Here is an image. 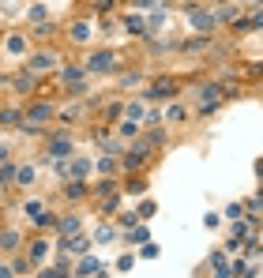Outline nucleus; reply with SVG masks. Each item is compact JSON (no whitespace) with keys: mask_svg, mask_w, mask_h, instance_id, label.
Masks as SVG:
<instances>
[{"mask_svg":"<svg viewBox=\"0 0 263 278\" xmlns=\"http://www.w3.org/2000/svg\"><path fill=\"white\" fill-rule=\"evenodd\" d=\"M181 94V83L177 79H154L151 90H143V102H169Z\"/></svg>","mask_w":263,"mask_h":278,"instance_id":"nucleus-1","label":"nucleus"},{"mask_svg":"<svg viewBox=\"0 0 263 278\" xmlns=\"http://www.w3.org/2000/svg\"><path fill=\"white\" fill-rule=\"evenodd\" d=\"M53 117H56V109H53L49 102H38V105H31V109L23 113V120H26V124H34V128H45Z\"/></svg>","mask_w":263,"mask_h":278,"instance_id":"nucleus-2","label":"nucleus"},{"mask_svg":"<svg viewBox=\"0 0 263 278\" xmlns=\"http://www.w3.org/2000/svg\"><path fill=\"white\" fill-rule=\"evenodd\" d=\"M188 23H192V30H196V34H214V30H218V19H214L211 12H199V8H192V12H188Z\"/></svg>","mask_w":263,"mask_h":278,"instance_id":"nucleus-3","label":"nucleus"},{"mask_svg":"<svg viewBox=\"0 0 263 278\" xmlns=\"http://www.w3.org/2000/svg\"><path fill=\"white\" fill-rule=\"evenodd\" d=\"M45 150H49V158H72L75 155V143H72V136H49V143H45Z\"/></svg>","mask_w":263,"mask_h":278,"instance_id":"nucleus-4","label":"nucleus"},{"mask_svg":"<svg viewBox=\"0 0 263 278\" xmlns=\"http://www.w3.org/2000/svg\"><path fill=\"white\" fill-rule=\"evenodd\" d=\"M86 72H116V53L113 49H102L86 60Z\"/></svg>","mask_w":263,"mask_h":278,"instance_id":"nucleus-5","label":"nucleus"},{"mask_svg":"<svg viewBox=\"0 0 263 278\" xmlns=\"http://www.w3.org/2000/svg\"><path fill=\"white\" fill-rule=\"evenodd\" d=\"M91 169H94V166H91V158L75 150L72 162H68V177H72V180H83V177H91Z\"/></svg>","mask_w":263,"mask_h":278,"instance_id":"nucleus-6","label":"nucleus"},{"mask_svg":"<svg viewBox=\"0 0 263 278\" xmlns=\"http://www.w3.org/2000/svg\"><path fill=\"white\" fill-rule=\"evenodd\" d=\"M56 60H61V56H56L53 49H42V53L31 56V64H26V68H31V72H45V68H56Z\"/></svg>","mask_w":263,"mask_h":278,"instance_id":"nucleus-7","label":"nucleus"},{"mask_svg":"<svg viewBox=\"0 0 263 278\" xmlns=\"http://www.w3.org/2000/svg\"><path fill=\"white\" fill-rule=\"evenodd\" d=\"M124 34H132V38H147V34H151V26H147V19H143V15H124Z\"/></svg>","mask_w":263,"mask_h":278,"instance_id":"nucleus-8","label":"nucleus"},{"mask_svg":"<svg viewBox=\"0 0 263 278\" xmlns=\"http://www.w3.org/2000/svg\"><path fill=\"white\" fill-rule=\"evenodd\" d=\"M143 117H147V102H143V98H132V102H124V120H135V124H143Z\"/></svg>","mask_w":263,"mask_h":278,"instance_id":"nucleus-9","label":"nucleus"},{"mask_svg":"<svg viewBox=\"0 0 263 278\" xmlns=\"http://www.w3.org/2000/svg\"><path fill=\"white\" fill-rule=\"evenodd\" d=\"M56 229H61V237H75V233H83V218L79 214H64L61 222H56Z\"/></svg>","mask_w":263,"mask_h":278,"instance_id":"nucleus-10","label":"nucleus"},{"mask_svg":"<svg viewBox=\"0 0 263 278\" xmlns=\"http://www.w3.org/2000/svg\"><path fill=\"white\" fill-rule=\"evenodd\" d=\"M184 117H188V109H184L181 102H169V105L162 109V120H165V124H184Z\"/></svg>","mask_w":263,"mask_h":278,"instance_id":"nucleus-11","label":"nucleus"},{"mask_svg":"<svg viewBox=\"0 0 263 278\" xmlns=\"http://www.w3.org/2000/svg\"><path fill=\"white\" fill-rule=\"evenodd\" d=\"M94 271H102V267H98V260H94L91 252H86V256H79V263H75V271H72V274H75V278H91Z\"/></svg>","mask_w":263,"mask_h":278,"instance_id":"nucleus-12","label":"nucleus"},{"mask_svg":"<svg viewBox=\"0 0 263 278\" xmlns=\"http://www.w3.org/2000/svg\"><path fill=\"white\" fill-rule=\"evenodd\" d=\"M207 267L214 271V278H233V274H229V260H226V252H214L211 260H207Z\"/></svg>","mask_w":263,"mask_h":278,"instance_id":"nucleus-13","label":"nucleus"},{"mask_svg":"<svg viewBox=\"0 0 263 278\" xmlns=\"http://www.w3.org/2000/svg\"><path fill=\"white\" fill-rule=\"evenodd\" d=\"M124 241H128V244H135V248H139V244H147V241H151V229H147V226H139V222H135V226L128 229V233H124Z\"/></svg>","mask_w":263,"mask_h":278,"instance_id":"nucleus-14","label":"nucleus"},{"mask_svg":"<svg viewBox=\"0 0 263 278\" xmlns=\"http://www.w3.org/2000/svg\"><path fill=\"white\" fill-rule=\"evenodd\" d=\"M91 23H79V19H75L72 26H68V38H72V42H91Z\"/></svg>","mask_w":263,"mask_h":278,"instance_id":"nucleus-15","label":"nucleus"},{"mask_svg":"<svg viewBox=\"0 0 263 278\" xmlns=\"http://www.w3.org/2000/svg\"><path fill=\"white\" fill-rule=\"evenodd\" d=\"M34 177H38V169H34V166H15V184H19V188H31V184H34Z\"/></svg>","mask_w":263,"mask_h":278,"instance_id":"nucleus-16","label":"nucleus"},{"mask_svg":"<svg viewBox=\"0 0 263 278\" xmlns=\"http://www.w3.org/2000/svg\"><path fill=\"white\" fill-rule=\"evenodd\" d=\"M116 237H121V233H116V226H98V229H94V241H91V244H113Z\"/></svg>","mask_w":263,"mask_h":278,"instance_id":"nucleus-17","label":"nucleus"},{"mask_svg":"<svg viewBox=\"0 0 263 278\" xmlns=\"http://www.w3.org/2000/svg\"><path fill=\"white\" fill-rule=\"evenodd\" d=\"M19 244H23V237H19L15 229H4V233H0V248H4V252H15Z\"/></svg>","mask_w":263,"mask_h":278,"instance_id":"nucleus-18","label":"nucleus"},{"mask_svg":"<svg viewBox=\"0 0 263 278\" xmlns=\"http://www.w3.org/2000/svg\"><path fill=\"white\" fill-rule=\"evenodd\" d=\"M139 128H143V124H135V120H116V132H121V139L139 136Z\"/></svg>","mask_w":263,"mask_h":278,"instance_id":"nucleus-19","label":"nucleus"},{"mask_svg":"<svg viewBox=\"0 0 263 278\" xmlns=\"http://www.w3.org/2000/svg\"><path fill=\"white\" fill-rule=\"evenodd\" d=\"M8 53L23 56V53H26V38H23V34H12V38H8Z\"/></svg>","mask_w":263,"mask_h":278,"instance_id":"nucleus-20","label":"nucleus"},{"mask_svg":"<svg viewBox=\"0 0 263 278\" xmlns=\"http://www.w3.org/2000/svg\"><path fill=\"white\" fill-rule=\"evenodd\" d=\"M45 256H49V244H45V241H34V244H31V263H42Z\"/></svg>","mask_w":263,"mask_h":278,"instance_id":"nucleus-21","label":"nucleus"},{"mask_svg":"<svg viewBox=\"0 0 263 278\" xmlns=\"http://www.w3.org/2000/svg\"><path fill=\"white\" fill-rule=\"evenodd\" d=\"M135 214H139L143 222H147V218H154V214H158V207H154V199H143V203L135 207Z\"/></svg>","mask_w":263,"mask_h":278,"instance_id":"nucleus-22","label":"nucleus"},{"mask_svg":"<svg viewBox=\"0 0 263 278\" xmlns=\"http://www.w3.org/2000/svg\"><path fill=\"white\" fill-rule=\"evenodd\" d=\"M0 124H8V128H12V124H23V113L19 109H0Z\"/></svg>","mask_w":263,"mask_h":278,"instance_id":"nucleus-23","label":"nucleus"},{"mask_svg":"<svg viewBox=\"0 0 263 278\" xmlns=\"http://www.w3.org/2000/svg\"><path fill=\"white\" fill-rule=\"evenodd\" d=\"M222 214H226L229 222H237V218H245V203H229L226 210H222Z\"/></svg>","mask_w":263,"mask_h":278,"instance_id":"nucleus-24","label":"nucleus"},{"mask_svg":"<svg viewBox=\"0 0 263 278\" xmlns=\"http://www.w3.org/2000/svg\"><path fill=\"white\" fill-rule=\"evenodd\" d=\"M94 166H98V173H113V169H116V162H113V155H102L98 162H94Z\"/></svg>","mask_w":263,"mask_h":278,"instance_id":"nucleus-25","label":"nucleus"},{"mask_svg":"<svg viewBox=\"0 0 263 278\" xmlns=\"http://www.w3.org/2000/svg\"><path fill=\"white\" fill-rule=\"evenodd\" d=\"M116 214H121V226H124V229H132L135 222H139V214H135V210H116Z\"/></svg>","mask_w":263,"mask_h":278,"instance_id":"nucleus-26","label":"nucleus"},{"mask_svg":"<svg viewBox=\"0 0 263 278\" xmlns=\"http://www.w3.org/2000/svg\"><path fill=\"white\" fill-rule=\"evenodd\" d=\"M116 207H121V196H116V192H113V196H109V199H105V203H102L105 218H109V214H116Z\"/></svg>","mask_w":263,"mask_h":278,"instance_id":"nucleus-27","label":"nucleus"},{"mask_svg":"<svg viewBox=\"0 0 263 278\" xmlns=\"http://www.w3.org/2000/svg\"><path fill=\"white\" fill-rule=\"evenodd\" d=\"M245 214H263V196L248 199V203H245Z\"/></svg>","mask_w":263,"mask_h":278,"instance_id":"nucleus-28","label":"nucleus"},{"mask_svg":"<svg viewBox=\"0 0 263 278\" xmlns=\"http://www.w3.org/2000/svg\"><path fill=\"white\" fill-rule=\"evenodd\" d=\"M31 87H34V79H31V75H15V90H19V94H26Z\"/></svg>","mask_w":263,"mask_h":278,"instance_id":"nucleus-29","label":"nucleus"},{"mask_svg":"<svg viewBox=\"0 0 263 278\" xmlns=\"http://www.w3.org/2000/svg\"><path fill=\"white\" fill-rule=\"evenodd\" d=\"M0 184H15V166H0Z\"/></svg>","mask_w":263,"mask_h":278,"instance_id":"nucleus-30","label":"nucleus"},{"mask_svg":"<svg viewBox=\"0 0 263 278\" xmlns=\"http://www.w3.org/2000/svg\"><path fill=\"white\" fill-rule=\"evenodd\" d=\"M61 117H64V124H75V117H83V109H79V105H68Z\"/></svg>","mask_w":263,"mask_h":278,"instance_id":"nucleus-31","label":"nucleus"},{"mask_svg":"<svg viewBox=\"0 0 263 278\" xmlns=\"http://www.w3.org/2000/svg\"><path fill=\"white\" fill-rule=\"evenodd\" d=\"M139 256H143V260H158V244H139Z\"/></svg>","mask_w":263,"mask_h":278,"instance_id":"nucleus-32","label":"nucleus"},{"mask_svg":"<svg viewBox=\"0 0 263 278\" xmlns=\"http://www.w3.org/2000/svg\"><path fill=\"white\" fill-rule=\"evenodd\" d=\"M23 214H26V218H38V214H42V203H38V199H31V203H23Z\"/></svg>","mask_w":263,"mask_h":278,"instance_id":"nucleus-33","label":"nucleus"},{"mask_svg":"<svg viewBox=\"0 0 263 278\" xmlns=\"http://www.w3.org/2000/svg\"><path fill=\"white\" fill-rule=\"evenodd\" d=\"M94 192H98V196H113V192H116V180H113V177H109V180H102Z\"/></svg>","mask_w":263,"mask_h":278,"instance_id":"nucleus-34","label":"nucleus"},{"mask_svg":"<svg viewBox=\"0 0 263 278\" xmlns=\"http://www.w3.org/2000/svg\"><path fill=\"white\" fill-rule=\"evenodd\" d=\"M135 83H143V75H139V72H128V75L121 79V87H135Z\"/></svg>","mask_w":263,"mask_h":278,"instance_id":"nucleus-35","label":"nucleus"},{"mask_svg":"<svg viewBox=\"0 0 263 278\" xmlns=\"http://www.w3.org/2000/svg\"><path fill=\"white\" fill-rule=\"evenodd\" d=\"M128 192H132V196H143V192H147V180H132Z\"/></svg>","mask_w":263,"mask_h":278,"instance_id":"nucleus-36","label":"nucleus"},{"mask_svg":"<svg viewBox=\"0 0 263 278\" xmlns=\"http://www.w3.org/2000/svg\"><path fill=\"white\" fill-rule=\"evenodd\" d=\"M116 267H121V271H132V267H135V256H121V260H116Z\"/></svg>","mask_w":263,"mask_h":278,"instance_id":"nucleus-37","label":"nucleus"},{"mask_svg":"<svg viewBox=\"0 0 263 278\" xmlns=\"http://www.w3.org/2000/svg\"><path fill=\"white\" fill-rule=\"evenodd\" d=\"M61 271H64V267H42V274H38V278H61Z\"/></svg>","mask_w":263,"mask_h":278,"instance_id":"nucleus-38","label":"nucleus"},{"mask_svg":"<svg viewBox=\"0 0 263 278\" xmlns=\"http://www.w3.org/2000/svg\"><path fill=\"white\" fill-rule=\"evenodd\" d=\"M68 196H72V199L75 196H86V184H83V180H79V184H68Z\"/></svg>","mask_w":263,"mask_h":278,"instance_id":"nucleus-39","label":"nucleus"},{"mask_svg":"<svg viewBox=\"0 0 263 278\" xmlns=\"http://www.w3.org/2000/svg\"><path fill=\"white\" fill-rule=\"evenodd\" d=\"M248 260H263V244H248Z\"/></svg>","mask_w":263,"mask_h":278,"instance_id":"nucleus-40","label":"nucleus"},{"mask_svg":"<svg viewBox=\"0 0 263 278\" xmlns=\"http://www.w3.org/2000/svg\"><path fill=\"white\" fill-rule=\"evenodd\" d=\"M0 278H15V263H0Z\"/></svg>","mask_w":263,"mask_h":278,"instance_id":"nucleus-41","label":"nucleus"},{"mask_svg":"<svg viewBox=\"0 0 263 278\" xmlns=\"http://www.w3.org/2000/svg\"><path fill=\"white\" fill-rule=\"evenodd\" d=\"M31 19H38V23H42V19H45V4H34V8H31Z\"/></svg>","mask_w":263,"mask_h":278,"instance_id":"nucleus-42","label":"nucleus"},{"mask_svg":"<svg viewBox=\"0 0 263 278\" xmlns=\"http://www.w3.org/2000/svg\"><path fill=\"white\" fill-rule=\"evenodd\" d=\"M162 0H135V8H143V12H151V8H158Z\"/></svg>","mask_w":263,"mask_h":278,"instance_id":"nucleus-43","label":"nucleus"},{"mask_svg":"<svg viewBox=\"0 0 263 278\" xmlns=\"http://www.w3.org/2000/svg\"><path fill=\"white\" fill-rule=\"evenodd\" d=\"M8 150H12V147H0V166L8 162Z\"/></svg>","mask_w":263,"mask_h":278,"instance_id":"nucleus-44","label":"nucleus"},{"mask_svg":"<svg viewBox=\"0 0 263 278\" xmlns=\"http://www.w3.org/2000/svg\"><path fill=\"white\" fill-rule=\"evenodd\" d=\"M256 173H259V177H263V162H256Z\"/></svg>","mask_w":263,"mask_h":278,"instance_id":"nucleus-45","label":"nucleus"},{"mask_svg":"<svg viewBox=\"0 0 263 278\" xmlns=\"http://www.w3.org/2000/svg\"><path fill=\"white\" fill-rule=\"evenodd\" d=\"M259 4H263V0H259Z\"/></svg>","mask_w":263,"mask_h":278,"instance_id":"nucleus-46","label":"nucleus"}]
</instances>
